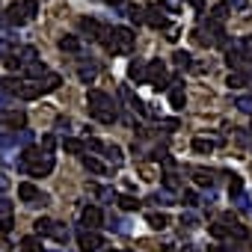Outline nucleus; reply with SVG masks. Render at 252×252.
Masks as SVG:
<instances>
[{"mask_svg": "<svg viewBox=\"0 0 252 252\" xmlns=\"http://www.w3.org/2000/svg\"><path fill=\"white\" fill-rule=\"evenodd\" d=\"M15 166H18V172H24V175H30V178H45V175L54 172L57 158H54L51 152H45V149H33V146H27V149L18 155Z\"/></svg>", "mask_w": 252, "mask_h": 252, "instance_id": "f257e3e1", "label": "nucleus"}, {"mask_svg": "<svg viewBox=\"0 0 252 252\" xmlns=\"http://www.w3.org/2000/svg\"><path fill=\"white\" fill-rule=\"evenodd\" d=\"M101 45H104L113 57H125V54L134 51L137 36H134V30H128V27H110V30L101 36Z\"/></svg>", "mask_w": 252, "mask_h": 252, "instance_id": "f03ea898", "label": "nucleus"}, {"mask_svg": "<svg viewBox=\"0 0 252 252\" xmlns=\"http://www.w3.org/2000/svg\"><path fill=\"white\" fill-rule=\"evenodd\" d=\"M89 116H92L95 122H101V125H113V122L119 119L116 101H113L107 92H101V89H89Z\"/></svg>", "mask_w": 252, "mask_h": 252, "instance_id": "7ed1b4c3", "label": "nucleus"}, {"mask_svg": "<svg viewBox=\"0 0 252 252\" xmlns=\"http://www.w3.org/2000/svg\"><path fill=\"white\" fill-rule=\"evenodd\" d=\"M60 83H63V77L51 71L45 80H30V83H21V80H18V86H15V92H12V95H18L21 101H33V98H42V95H48V92L60 89Z\"/></svg>", "mask_w": 252, "mask_h": 252, "instance_id": "20e7f679", "label": "nucleus"}, {"mask_svg": "<svg viewBox=\"0 0 252 252\" xmlns=\"http://www.w3.org/2000/svg\"><path fill=\"white\" fill-rule=\"evenodd\" d=\"M27 128V113L24 110H0V131H18Z\"/></svg>", "mask_w": 252, "mask_h": 252, "instance_id": "39448f33", "label": "nucleus"}, {"mask_svg": "<svg viewBox=\"0 0 252 252\" xmlns=\"http://www.w3.org/2000/svg\"><path fill=\"white\" fill-rule=\"evenodd\" d=\"M18 199H21L24 205H48V196H45L33 181H21V184H18Z\"/></svg>", "mask_w": 252, "mask_h": 252, "instance_id": "423d86ee", "label": "nucleus"}, {"mask_svg": "<svg viewBox=\"0 0 252 252\" xmlns=\"http://www.w3.org/2000/svg\"><path fill=\"white\" fill-rule=\"evenodd\" d=\"M77 246L83 249V252H98V249H104V237L98 234V231H92V228H77Z\"/></svg>", "mask_w": 252, "mask_h": 252, "instance_id": "0eeeda50", "label": "nucleus"}, {"mask_svg": "<svg viewBox=\"0 0 252 252\" xmlns=\"http://www.w3.org/2000/svg\"><path fill=\"white\" fill-rule=\"evenodd\" d=\"M77 30H80L83 39H89V42H101V36L107 33V27H104L98 18H80V21H77Z\"/></svg>", "mask_w": 252, "mask_h": 252, "instance_id": "6e6552de", "label": "nucleus"}, {"mask_svg": "<svg viewBox=\"0 0 252 252\" xmlns=\"http://www.w3.org/2000/svg\"><path fill=\"white\" fill-rule=\"evenodd\" d=\"M80 225L95 231L98 225H104V211H101L98 205H86V208L80 211Z\"/></svg>", "mask_w": 252, "mask_h": 252, "instance_id": "1a4fd4ad", "label": "nucleus"}, {"mask_svg": "<svg viewBox=\"0 0 252 252\" xmlns=\"http://www.w3.org/2000/svg\"><path fill=\"white\" fill-rule=\"evenodd\" d=\"M146 24L155 27V30H169V18L160 15V3H152L146 6Z\"/></svg>", "mask_w": 252, "mask_h": 252, "instance_id": "9d476101", "label": "nucleus"}, {"mask_svg": "<svg viewBox=\"0 0 252 252\" xmlns=\"http://www.w3.org/2000/svg\"><path fill=\"white\" fill-rule=\"evenodd\" d=\"M77 63H80V65H77V77H80V83H92V80L98 77L101 65H98V63H92V57H89V60H86V57H80Z\"/></svg>", "mask_w": 252, "mask_h": 252, "instance_id": "9b49d317", "label": "nucleus"}, {"mask_svg": "<svg viewBox=\"0 0 252 252\" xmlns=\"http://www.w3.org/2000/svg\"><path fill=\"white\" fill-rule=\"evenodd\" d=\"M0 21H3L6 27H24V24H27V12H24V6H21V3H12V6L6 9V15L0 18Z\"/></svg>", "mask_w": 252, "mask_h": 252, "instance_id": "f8f14e48", "label": "nucleus"}, {"mask_svg": "<svg viewBox=\"0 0 252 252\" xmlns=\"http://www.w3.org/2000/svg\"><path fill=\"white\" fill-rule=\"evenodd\" d=\"M21 74H24L27 80H42V77H48L51 71H48V65H45L42 60H36V63H30V65H24Z\"/></svg>", "mask_w": 252, "mask_h": 252, "instance_id": "ddd939ff", "label": "nucleus"}, {"mask_svg": "<svg viewBox=\"0 0 252 252\" xmlns=\"http://www.w3.org/2000/svg\"><path fill=\"white\" fill-rule=\"evenodd\" d=\"M169 104H172V110H184V104H187V95H184V86L175 80L172 86H169Z\"/></svg>", "mask_w": 252, "mask_h": 252, "instance_id": "4468645a", "label": "nucleus"}, {"mask_svg": "<svg viewBox=\"0 0 252 252\" xmlns=\"http://www.w3.org/2000/svg\"><path fill=\"white\" fill-rule=\"evenodd\" d=\"M15 51H18V45H15V36L12 33H6V36H0V60H9V57H15Z\"/></svg>", "mask_w": 252, "mask_h": 252, "instance_id": "2eb2a0df", "label": "nucleus"}, {"mask_svg": "<svg viewBox=\"0 0 252 252\" xmlns=\"http://www.w3.org/2000/svg\"><path fill=\"white\" fill-rule=\"evenodd\" d=\"M15 57H18V63H21V68H24V65H30V63H36V60H39V51H36L33 45H24V48H18V51H15Z\"/></svg>", "mask_w": 252, "mask_h": 252, "instance_id": "dca6fc26", "label": "nucleus"}, {"mask_svg": "<svg viewBox=\"0 0 252 252\" xmlns=\"http://www.w3.org/2000/svg\"><path fill=\"white\" fill-rule=\"evenodd\" d=\"M63 149H65L68 155H80V158H83V152H86V140H77V137H63Z\"/></svg>", "mask_w": 252, "mask_h": 252, "instance_id": "f3484780", "label": "nucleus"}, {"mask_svg": "<svg viewBox=\"0 0 252 252\" xmlns=\"http://www.w3.org/2000/svg\"><path fill=\"white\" fill-rule=\"evenodd\" d=\"M104 158H107L113 166H122V163H125V155H122V149H119L116 143H104Z\"/></svg>", "mask_w": 252, "mask_h": 252, "instance_id": "a211bd4d", "label": "nucleus"}, {"mask_svg": "<svg viewBox=\"0 0 252 252\" xmlns=\"http://www.w3.org/2000/svg\"><path fill=\"white\" fill-rule=\"evenodd\" d=\"M107 228H110V231H116V234H131L128 220H122V217H116V214H110V217H107Z\"/></svg>", "mask_w": 252, "mask_h": 252, "instance_id": "6ab92c4d", "label": "nucleus"}, {"mask_svg": "<svg viewBox=\"0 0 252 252\" xmlns=\"http://www.w3.org/2000/svg\"><path fill=\"white\" fill-rule=\"evenodd\" d=\"M228 15H231V6L225 3V0H222V3H217V6H214V9L208 12V18H211V21H217V24H222V21H225Z\"/></svg>", "mask_w": 252, "mask_h": 252, "instance_id": "aec40b11", "label": "nucleus"}, {"mask_svg": "<svg viewBox=\"0 0 252 252\" xmlns=\"http://www.w3.org/2000/svg\"><path fill=\"white\" fill-rule=\"evenodd\" d=\"M57 45H60V51H65V54H80V39H77V36H63Z\"/></svg>", "mask_w": 252, "mask_h": 252, "instance_id": "412c9836", "label": "nucleus"}, {"mask_svg": "<svg viewBox=\"0 0 252 252\" xmlns=\"http://www.w3.org/2000/svg\"><path fill=\"white\" fill-rule=\"evenodd\" d=\"M83 166H86L89 172H95V175H107V172H110V169H107L98 158H92V155H83Z\"/></svg>", "mask_w": 252, "mask_h": 252, "instance_id": "4be33fe9", "label": "nucleus"}, {"mask_svg": "<svg viewBox=\"0 0 252 252\" xmlns=\"http://www.w3.org/2000/svg\"><path fill=\"white\" fill-rule=\"evenodd\" d=\"M51 237H54L57 243H68L71 231H68V225H63V222H57V220H54V225H51Z\"/></svg>", "mask_w": 252, "mask_h": 252, "instance_id": "5701e85b", "label": "nucleus"}, {"mask_svg": "<svg viewBox=\"0 0 252 252\" xmlns=\"http://www.w3.org/2000/svg\"><path fill=\"white\" fill-rule=\"evenodd\" d=\"M225 86H228V89H243V86H249V77H243L240 71H228Z\"/></svg>", "mask_w": 252, "mask_h": 252, "instance_id": "b1692460", "label": "nucleus"}, {"mask_svg": "<svg viewBox=\"0 0 252 252\" xmlns=\"http://www.w3.org/2000/svg\"><path fill=\"white\" fill-rule=\"evenodd\" d=\"M190 149H193L196 155H211V152H214V140H205V137H196V140L190 143Z\"/></svg>", "mask_w": 252, "mask_h": 252, "instance_id": "393cba45", "label": "nucleus"}, {"mask_svg": "<svg viewBox=\"0 0 252 252\" xmlns=\"http://www.w3.org/2000/svg\"><path fill=\"white\" fill-rule=\"evenodd\" d=\"M92 193H95L104 205H116V199H119V193H116V190H110V187H92Z\"/></svg>", "mask_w": 252, "mask_h": 252, "instance_id": "a878e982", "label": "nucleus"}, {"mask_svg": "<svg viewBox=\"0 0 252 252\" xmlns=\"http://www.w3.org/2000/svg\"><path fill=\"white\" fill-rule=\"evenodd\" d=\"M149 202H155V205H175V193H169V190H158V193H152L149 196Z\"/></svg>", "mask_w": 252, "mask_h": 252, "instance_id": "bb28decb", "label": "nucleus"}, {"mask_svg": "<svg viewBox=\"0 0 252 252\" xmlns=\"http://www.w3.org/2000/svg\"><path fill=\"white\" fill-rule=\"evenodd\" d=\"M128 77L137 83H146V63H131L128 65Z\"/></svg>", "mask_w": 252, "mask_h": 252, "instance_id": "cd10ccee", "label": "nucleus"}, {"mask_svg": "<svg viewBox=\"0 0 252 252\" xmlns=\"http://www.w3.org/2000/svg\"><path fill=\"white\" fill-rule=\"evenodd\" d=\"M51 225H54V220H48V217H39V220L33 222V231H36L39 237H51Z\"/></svg>", "mask_w": 252, "mask_h": 252, "instance_id": "c85d7f7f", "label": "nucleus"}, {"mask_svg": "<svg viewBox=\"0 0 252 252\" xmlns=\"http://www.w3.org/2000/svg\"><path fill=\"white\" fill-rule=\"evenodd\" d=\"M172 63H175L178 68H193V57H190L187 51H175V54H172Z\"/></svg>", "mask_w": 252, "mask_h": 252, "instance_id": "c756f323", "label": "nucleus"}, {"mask_svg": "<svg viewBox=\"0 0 252 252\" xmlns=\"http://www.w3.org/2000/svg\"><path fill=\"white\" fill-rule=\"evenodd\" d=\"M128 18L134 21V24H146V6H128Z\"/></svg>", "mask_w": 252, "mask_h": 252, "instance_id": "7c9ffc66", "label": "nucleus"}, {"mask_svg": "<svg viewBox=\"0 0 252 252\" xmlns=\"http://www.w3.org/2000/svg\"><path fill=\"white\" fill-rule=\"evenodd\" d=\"M193 178H196L199 187H214V178H211V172H205V169H193Z\"/></svg>", "mask_w": 252, "mask_h": 252, "instance_id": "2f4dec72", "label": "nucleus"}, {"mask_svg": "<svg viewBox=\"0 0 252 252\" xmlns=\"http://www.w3.org/2000/svg\"><path fill=\"white\" fill-rule=\"evenodd\" d=\"M116 205H119L122 211H137V208H140V202H137L134 196H119V199H116Z\"/></svg>", "mask_w": 252, "mask_h": 252, "instance_id": "473e14b6", "label": "nucleus"}, {"mask_svg": "<svg viewBox=\"0 0 252 252\" xmlns=\"http://www.w3.org/2000/svg\"><path fill=\"white\" fill-rule=\"evenodd\" d=\"M243 193V178L240 175H231V181H228V196L234 199V196H240Z\"/></svg>", "mask_w": 252, "mask_h": 252, "instance_id": "72a5a7b5", "label": "nucleus"}, {"mask_svg": "<svg viewBox=\"0 0 252 252\" xmlns=\"http://www.w3.org/2000/svg\"><path fill=\"white\" fill-rule=\"evenodd\" d=\"M149 225L152 228H166L169 225V217L166 214H149Z\"/></svg>", "mask_w": 252, "mask_h": 252, "instance_id": "f704fd0d", "label": "nucleus"}, {"mask_svg": "<svg viewBox=\"0 0 252 252\" xmlns=\"http://www.w3.org/2000/svg\"><path fill=\"white\" fill-rule=\"evenodd\" d=\"M181 225H184V228H199V225H202V220H199L193 211H187V214H181Z\"/></svg>", "mask_w": 252, "mask_h": 252, "instance_id": "c9c22d12", "label": "nucleus"}, {"mask_svg": "<svg viewBox=\"0 0 252 252\" xmlns=\"http://www.w3.org/2000/svg\"><path fill=\"white\" fill-rule=\"evenodd\" d=\"M234 107H237L240 113H249V116H252V95H237Z\"/></svg>", "mask_w": 252, "mask_h": 252, "instance_id": "e433bc0d", "label": "nucleus"}, {"mask_svg": "<svg viewBox=\"0 0 252 252\" xmlns=\"http://www.w3.org/2000/svg\"><path fill=\"white\" fill-rule=\"evenodd\" d=\"M231 202H234V208H237V211H243V214H249V211H252V205H249V196H246V193L234 196Z\"/></svg>", "mask_w": 252, "mask_h": 252, "instance_id": "4c0bfd02", "label": "nucleus"}, {"mask_svg": "<svg viewBox=\"0 0 252 252\" xmlns=\"http://www.w3.org/2000/svg\"><path fill=\"white\" fill-rule=\"evenodd\" d=\"M21 6H24V12H27V21H33V18L39 15V3H36V0H21Z\"/></svg>", "mask_w": 252, "mask_h": 252, "instance_id": "58836bf2", "label": "nucleus"}, {"mask_svg": "<svg viewBox=\"0 0 252 252\" xmlns=\"http://www.w3.org/2000/svg\"><path fill=\"white\" fill-rule=\"evenodd\" d=\"M163 190H169V193L178 190V175H175V172H166V175H163Z\"/></svg>", "mask_w": 252, "mask_h": 252, "instance_id": "ea45409f", "label": "nucleus"}, {"mask_svg": "<svg viewBox=\"0 0 252 252\" xmlns=\"http://www.w3.org/2000/svg\"><path fill=\"white\" fill-rule=\"evenodd\" d=\"M181 199H184V205H187V208H196V205H199V193H196V190H184V196H181Z\"/></svg>", "mask_w": 252, "mask_h": 252, "instance_id": "a19ab883", "label": "nucleus"}, {"mask_svg": "<svg viewBox=\"0 0 252 252\" xmlns=\"http://www.w3.org/2000/svg\"><path fill=\"white\" fill-rule=\"evenodd\" d=\"M21 246H24V252H39V240H36V234L24 237V240H21Z\"/></svg>", "mask_w": 252, "mask_h": 252, "instance_id": "79ce46f5", "label": "nucleus"}, {"mask_svg": "<svg viewBox=\"0 0 252 252\" xmlns=\"http://www.w3.org/2000/svg\"><path fill=\"white\" fill-rule=\"evenodd\" d=\"M54 128H57V131H63V134H65V131H68V128H71V119H68V116H57V122H54Z\"/></svg>", "mask_w": 252, "mask_h": 252, "instance_id": "37998d69", "label": "nucleus"}, {"mask_svg": "<svg viewBox=\"0 0 252 252\" xmlns=\"http://www.w3.org/2000/svg\"><path fill=\"white\" fill-rule=\"evenodd\" d=\"M12 214V202L6 196H0V217H9Z\"/></svg>", "mask_w": 252, "mask_h": 252, "instance_id": "c03bdc74", "label": "nucleus"}, {"mask_svg": "<svg viewBox=\"0 0 252 252\" xmlns=\"http://www.w3.org/2000/svg\"><path fill=\"white\" fill-rule=\"evenodd\" d=\"M54 143H57L54 134H45V137H42V149H45V152H54Z\"/></svg>", "mask_w": 252, "mask_h": 252, "instance_id": "a18cd8bd", "label": "nucleus"}, {"mask_svg": "<svg viewBox=\"0 0 252 252\" xmlns=\"http://www.w3.org/2000/svg\"><path fill=\"white\" fill-rule=\"evenodd\" d=\"M86 149L89 152H104V143L101 140H86Z\"/></svg>", "mask_w": 252, "mask_h": 252, "instance_id": "49530a36", "label": "nucleus"}, {"mask_svg": "<svg viewBox=\"0 0 252 252\" xmlns=\"http://www.w3.org/2000/svg\"><path fill=\"white\" fill-rule=\"evenodd\" d=\"M225 3H228L231 9H237V12H243V9H246V0H225Z\"/></svg>", "mask_w": 252, "mask_h": 252, "instance_id": "de8ad7c7", "label": "nucleus"}, {"mask_svg": "<svg viewBox=\"0 0 252 252\" xmlns=\"http://www.w3.org/2000/svg\"><path fill=\"white\" fill-rule=\"evenodd\" d=\"M0 231H3V234H9V231H12V220H9V217L0 220Z\"/></svg>", "mask_w": 252, "mask_h": 252, "instance_id": "09e8293b", "label": "nucleus"}, {"mask_svg": "<svg viewBox=\"0 0 252 252\" xmlns=\"http://www.w3.org/2000/svg\"><path fill=\"white\" fill-rule=\"evenodd\" d=\"M184 3H190V6H196V9H199V12H202V9H205V0H184Z\"/></svg>", "mask_w": 252, "mask_h": 252, "instance_id": "8fccbe9b", "label": "nucleus"}, {"mask_svg": "<svg viewBox=\"0 0 252 252\" xmlns=\"http://www.w3.org/2000/svg\"><path fill=\"white\" fill-rule=\"evenodd\" d=\"M9 187V181H6V175H0V190H6Z\"/></svg>", "mask_w": 252, "mask_h": 252, "instance_id": "3c124183", "label": "nucleus"}, {"mask_svg": "<svg viewBox=\"0 0 252 252\" xmlns=\"http://www.w3.org/2000/svg\"><path fill=\"white\" fill-rule=\"evenodd\" d=\"M184 252H199V249L196 246H184Z\"/></svg>", "mask_w": 252, "mask_h": 252, "instance_id": "603ef678", "label": "nucleus"}, {"mask_svg": "<svg viewBox=\"0 0 252 252\" xmlns=\"http://www.w3.org/2000/svg\"><path fill=\"white\" fill-rule=\"evenodd\" d=\"M107 252H119V249H107Z\"/></svg>", "mask_w": 252, "mask_h": 252, "instance_id": "864d4df0", "label": "nucleus"}, {"mask_svg": "<svg viewBox=\"0 0 252 252\" xmlns=\"http://www.w3.org/2000/svg\"><path fill=\"white\" fill-rule=\"evenodd\" d=\"M21 252H24V249H21Z\"/></svg>", "mask_w": 252, "mask_h": 252, "instance_id": "5fc2aeb1", "label": "nucleus"}]
</instances>
